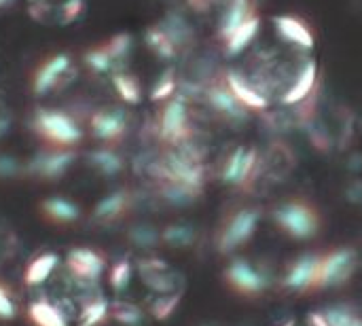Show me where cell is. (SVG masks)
<instances>
[{
  "instance_id": "1",
  "label": "cell",
  "mask_w": 362,
  "mask_h": 326,
  "mask_svg": "<svg viewBox=\"0 0 362 326\" xmlns=\"http://www.w3.org/2000/svg\"><path fill=\"white\" fill-rule=\"evenodd\" d=\"M32 132L47 149H76L83 142V127L66 110L38 108L32 115Z\"/></svg>"
},
{
  "instance_id": "2",
  "label": "cell",
  "mask_w": 362,
  "mask_h": 326,
  "mask_svg": "<svg viewBox=\"0 0 362 326\" xmlns=\"http://www.w3.org/2000/svg\"><path fill=\"white\" fill-rule=\"evenodd\" d=\"M274 221L295 240H310L320 231V214L301 199L278 206L274 210Z\"/></svg>"
},
{
  "instance_id": "3",
  "label": "cell",
  "mask_w": 362,
  "mask_h": 326,
  "mask_svg": "<svg viewBox=\"0 0 362 326\" xmlns=\"http://www.w3.org/2000/svg\"><path fill=\"white\" fill-rule=\"evenodd\" d=\"M78 157L76 149H42L25 161V178L55 182L74 165Z\"/></svg>"
},
{
  "instance_id": "4",
  "label": "cell",
  "mask_w": 362,
  "mask_h": 326,
  "mask_svg": "<svg viewBox=\"0 0 362 326\" xmlns=\"http://www.w3.org/2000/svg\"><path fill=\"white\" fill-rule=\"evenodd\" d=\"M72 76H76L74 62L68 53H55L47 57L32 74V91L34 95L42 98L53 91H62Z\"/></svg>"
},
{
  "instance_id": "5",
  "label": "cell",
  "mask_w": 362,
  "mask_h": 326,
  "mask_svg": "<svg viewBox=\"0 0 362 326\" xmlns=\"http://www.w3.org/2000/svg\"><path fill=\"white\" fill-rule=\"evenodd\" d=\"M157 134L168 146H176L191 138V123H189V106L187 98L176 93L168 100L157 119Z\"/></svg>"
},
{
  "instance_id": "6",
  "label": "cell",
  "mask_w": 362,
  "mask_h": 326,
  "mask_svg": "<svg viewBox=\"0 0 362 326\" xmlns=\"http://www.w3.org/2000/svg\"><path fill=\"white\" fill-rule=\"evenodd\" d=\"M87 129L100 144L117 146L129 132V112L125 108H98L87 119Z\"/></svg>"
},
{
  "instance_id": "7",
  "label": "cell",
  "mask_w": 362,
  "mask_h": 326,
  "mask_svg": "<svg viewBox=\"0 0 362 326\" xmlns=\"http://www.w3.org/2000/svg\"><path fill=\"white\" fill-rule=\"evenodd\" d=\"M356 265H358V257L354 248L333 250L320 261L316 289H337V286L348 284L356 272Z\"/></svg>"
},
{
  "instance_id": "8",
  "label": "cell",
  "mask_w": 362,
  "mask_h": 326,
  "mask_svg": "<svg viewBox=\"0 0 362 326\" xmlns=\"http://www.w3.org/2000/svg\"><path fill=\"white\" fill-rule=\"evenodd\" d=\"M106 257L93 248H72L66 255V274L83 286H93L106 272Z\"/></svg>"
},
{
  "instance_id": "9",
  "label": "cell",
  "mask_w": 362,
  "mask_h": 326,
  "mask_svg": "<svg viewBox=\"0 0 362 326\" xmlns=\"http://www.w3.org/2000/svg\"><path fill=\"white\" fill-rule=\"evenodd\" d=\"M259 221H261L259 210L246 208V210L235 212L229 219V223L225 225V229L221 231V238H218L221 252H231V250L240 248L242 244H246L255 235V231L259 227Z\"/></svg>"
},
{
  "instance_id": "10",
  "label": "cell",
  "mask_w": 362,
  "mask_h": 326,
  "mask_svg": "<svg viewBox=\"0 0 362 326\" xmlns=\"http://www.w3.org/2000/svg\"><path fill=\"white\" fill-rule=\"evenodd\" d=\"M204 98H206L208 106H210L216 115L225 117L229 123H244L246 117H248V108L231 93V89L227 87L225 78L218 81V83L208 85V87L204 89Z\"/></svg>"
},
{
  "instance_id": "11",
  "label": "cell",
  "mask_w": 362,
  "mask_h": 326,
  "mask_svg": "<svg viewBox=\"0 0 362 326\" xmlns=\"http://www.w3.org/2000/svg\"><path fill=\"white\" fill-rule=\"evenodd\" d=\"M274 30L278 34V38L286 45L299 47L301 51H312L316 45L314 32L310 30V25L295 15H276L274 19Z\"/></svg>"
},
{
  "instance_id": "12",
  "label": "cell",
  "mask_w": 362,
  "mask_h": 326,
  "mask_svg": "<svg viewBox=\"0 0 362 326\" xmlns=\"http://www.w3.org/2000/svg\"><path fill=\"white\" fill-rule=\"evenodd\" d=\"M38 214L42 216L45 223H49L53 227H70L83 219V210L78 208V204H74L72 199L62 197V195L40 199Z\"/></svg>"
},
{
  "instance_id": "13",
  "label": "cell",
  "mask_w": 362,
  "mask_h": 326,
  "mask_svg": "<svg viewBox=\"0 0 362 326\" xmlns=\"http://www.w3.org/2000/svg\"><path fill=\"white\" fill-rule=\"evenodd\" d=\"M134 206V193L127 189L112 191L104 199H100L91 210V221L95 225H115L119 223Z\"/></svg>"
},
{
  "instance_id": "14",
  "label": "cell",
  "mask_w": 362,
  "mask_h": 326,
  "mask_svg": "<svg viewBox=\"0 0 362 326\" xmlns=\"http://www.w3.org/2000/svg\"><path fill=\"white\" fill-rule=\"evenodd\" d=\"M225 83L231 89V93L248 108V110H267L269 108V98L240 70L229 68L225 72Z\"/></svg>"
},
{
  "instance_id": "15",
  "label": "cell",
  "mask_w": 362,
  "mask_h": 326,
  "mask_svg": "<svg viewBox=\"0 0 362 326\" xmlns=\"http://www.w3.org/2000/svg\"><path fill=\"white\" fill-rule=\"evenodd\" d=\"M316 83H318V62L310 57L299 68V72H297L295 81L291 83V87L280 95V104H284V106H299V104L308 102V98L312 95Z\"/></svg>"
},
{
  "instance_id": "16",
  "label": "cell",
  "mask_w": 362,
  "mask_h": 326,
  "mask_svg": "<svg viewBox=\"0 0 362 326\" xmlns=\"http://www.w3.org/2000/svg\"><path fill=\"white\" fill-rule=\"evenodd\" d=\"M227 280L242 295H259L269 286L267 276L248 261H233L227 269Z\"/></svg>"
},
{
  "instance_id": "17",
  "label": "cell",
  "mask_w": 362,
  "mask_h": 326,
  "mask_svg": "<svg viewBox=\"0 0 362 326\" xmlns=\"http://www.w3.org/2000/svg\"><path fill=\"white\" fill-rule=\"evenodd\" d=\"M320 261H322V257H318V255H303L301 259H297L293 263V267L288 269L286 278H284V286L291 289V291L316 289Z\"/></svg>"
},
{
  "instance_id": "18",
  "label": "cell",
  "mask_w": 362,
  "mask_h": 326,
  "mask_svg": "<svg viewBox=\"0 0 362 326\" xmlns=\"http://www.w3.org/2000/svg\"><path fill=\"white\" fill-rule=\"evenodd\" d=\"M257 0H227V6L221 15V23H218V38L225 42L242 23H246L250 17L257 15L255 11Z\"/></svg>"
},
{
  "instance_id": "19",
  "label": "cell",
  "mask_w": 362,
  "mask_h": 326,
  "mask_svg": "<svg viewBox=\"0 0 362 326\" xmlns=\"http://www.w3.org/2000/svg\"><path fill=\"white\" fill-rule=\"evenodd\" d=\"M87 163L89 168H93L100 176H106V178H112V176H119L125 168V159L117 153L115 146H95L93 151L87 153Z\"/></svg>"
},
{
  "instance_id": "20",
  "label": "cell",
  "mask_w": 362,
  "mask_h": 326,
  "mask_svg": "<svg viewBox=\"0 0 362 326\" xmlns=\"http://www.w3.org/2000/svg\"><path fill=\"white\" fill-rule=\"evenodd\" d=\"M57 267H59V255L57 252H40L38 257H34L25 265V269H23V284L30 286V289L42 286L53 276V272Z\"/></svg>"
},
{
  "instance_id": "21",
  "label": "cell",
  "mask_w": 362,
  "mask_h": 326,
  "mask_svg": "<svg viewBox=\"0 0 362 326\" xmlns=\"http://www.w3.org/2000/svg\"><path fill=\"white\" fill-rule=\"evenodd\" d=\"M25 318L30 326H68L66 314L51 301L36 299L28 305Z\"/></svg>"
},
{
  "instance_id": "22",
  "label": "cell",
  "mask_w": 362,
  "mask_h": 326,
  "mask_svg": "<svg viewBox=\"0 0 362 326\" xmlns=\"http://www.w3.org/2000/svg\"><path fill=\"white\" fill-rule=\"evenodd\" d=\"M261 23H263V19H261L259 15H255V17H250L246 23H242V25L225 40V53H227L229 57H235V55H240L244 49H248V47L252 45V40L257 38V34H259V30H261Z\"/></svg>"
},
{
  "instance_id": "23",
  "label": "cell",
  "mask_w": 362,
  "mask_h": 326,
  "mask_svg": "<svg viewBox=\"0 0 362 326\" xmlns=\"http://www.w3.org/2000/svg\"><path fill=\"white\" fill-rule=\"evenodd\" d=\"M144 42H146V47H148L159 59L170 62V59H174V57L178 55L176 45L172 42V38L168 36V32H165L159 23L146 28V32H144Z\"/></svg>"
},
{
  "instance_id": "24",
  "label": "cell",
  "mask_w": 362,
  "mask_h": 326,
  "mask_svg": "<svg viewBox=\"0 0 362 326\" xmlns=\"http://www.w3.org/2000/svg\"><path fill=\"white\" fill-rule=\"evenodd\" d=\"M110 81H112V87H115L117 95L125 104H138L142 100V85H140L136 74H132L127 70H117V72H112Z\"/></svg>"
},
{
  "instance_id": "25",
  "label": "cell",
  "mask_w": 362,
  "mask_h": 326,
  "mask_svg": "<svg viewBox=\"0 0 362 326\" xmlns=\"http://www.w3.org/2000/svg\"><path fill=\"white\" fill-rule=\"evenodd\" d=\"M159 25L168 32V36L172 38L178 51L193 42V30L180 15H168L163 21H159Z\"/></svg>"
},
{
  "instance_id": "26",
  "label": "cell",
  "mask_w": 362,
  "mask_h": 326,
  "mask_svg": "<svg viewBox=\"0 0 362 326\" xmlns=\"http://www.w3.org/2000/svg\"><path fill=\"white\" fill-rule=\"evenodd\" d=\"M83 64H85L93 74H108V72L112 74V72L119 70L117 64H115V59H112V55L108 53V49H106L104 42L91 47V49L83 55Z\"/></svg>"
},
{
  "instance_id": "27",
  "label": "cell",
  "mask_w": 362,
  "mask_h": 326,
  "mask_svg": "<svg viewBox=\"0 0 362 326\" xmlns=\"http://www.w3.org/2000/svg\"><path fill=\"white\" fill-rule=\"evenodd\" d=\"M106 320H110V303L104 297H95L83 305L78 326H102Z\"/></svg>"
},
{
  "instance_id": "28",
  "label": "cell",
  "mask_w": 362,
  "mask_h": 326,
  "mask_svg": "<svg viewBox=\"0 0 362 326\" xmlns=\"http://www.w3.org/2000/svg\"><path fill=\"white\" fill-rule=\"evenodd\" d=\"M195 229L189 225H170L161 231V242L172 246V248H187L191 244H195Z\"/></svg>"
},
{
  "instance_id": "29",
  "label": "cell",
  "mask_w": 362,
  "mask_h": 326,
  "mask_svg": "<svg viewBox=\"0 0 362 326\" xmlns=\"http://www.w3.org/2000/svg\"><path fill=\"white\" fill-rule=\"evenodd\" d=\"M244 157H246V149L238 146L225 161V170H223V180L227 185H244Z\"/></svg>"
},
{
  "instance_id": "30",
  "label": "cell",
  "mask_w": 362,
  "mask_h": 326,
  "mask_svg": "<svg viewBox=\"0 0 362 326\" xmlns=\"http://www.w3.org/2000/svg\"><path fill=\"white\" fill-rule=\"evenodd\" d=\"M104 45H106L108 53L112 55V59H115L117 68H119V70H125V68H123V64H125V59L129 57L132 47H134L132 36H129V34H125V32H121V34H115L112 38H108Z\"/></svg>"
},
{
  "instance_id": "31",
  "label": "cell",
  "mask_w": 362,
  "mask_h": 326,
  "mask_svg": "<svg viewBox=\"0 0 362 326\" xmlns=\"http://www.w3.org/2000/svg\"><path fill=\"white\" fill-rule=\"evenodd\" d=\"M178 93V81L174 70H165L153 85L151 89V100L153 102H168Z\"/></svg>"
},
{
  "instance_id": "32",
  "label": "cell",
  "mask_w": 362,
  "mask_h": 326,
  "mask_svg": "<svg viewBox=\"0 0 362 326\" xmlns=\"http://www.w3.org/2000/svg\"><path fill=\"white\" fill-rule=\"evenodd\" d=\"M110 318L123 326H140L144 320L142 312L134 303H127V301L110 303Z\"/></svg>"
},
{
  "instance_id": "33",
  "label": "cell",
  "mask_w": 362,
  "mask_h": 326,
  "mask_svg": "<svg viewBox=\"0 0 362 326\" xmlns=\"http://www.w3.org/2000/svg\"><path fill=\"white\" fill-rule=\"evenodd\" d=\"M132 276H134V265L127 259L117 261L110 267V274H108V280H110L112 291H117V293L125 291L129 286V282H132Z\"/></svg>"
},
{
  "instance_id": "34",
  "label": "cell",
  "mask_w": 362,
  "mask_h": 326,
  "mask_svg": "<svg viewBox=\"0 0 362 326\" xmlns=\"http://www.w3.org/2000/svg\"><path fill=\"white\" fill-rule=\"evenodd\" d=\"M325 316L331 322V326H362V316L350 308H341V305L329 308L325 312Z\"/></svg>"
},
{
  "instance_id": "35",
  "label": "cell",
  "mask_w": 362,
  "mask_h": 326,
  "mask_svg": "<svg viewBox=\"0 0 362 326\" xmlns=\"http://www.w3.org/2000/svg\"><path fill=\"white\" fill-rule=\"evenodd\" d=\"M15 178H25V161L0 153V180H15Z\"/></svg>"
},
{
  "instance_id": "36",
  "label": "cell",
  "mask_w": 362,
  "mask_h": 326,
  "mask_svg": "<svg viewBox=\"0 0 362 326\" xmlns=\"http://www.w3.org/2000/svg\"><path fill=\"white\" fill-rule=\"evenodd\" d=\"M129 240L138 248H151V246H157L161 242V231H157L148 225H138L129 231Z\"/></svg>"
},
{
  "instance_id": "37",
  "label": "cell",
  "mask_w": 362,
  "mask_h": 326,
  "mask_svg": "<svg viewBox=\"0 0 362 326\" xmlns=\"http://www.w3.org/2000/svg\"><path fill=\"white\" fill-rule=\"evenodd\" d=\"M83 8H85V4H83V0H64L59 6H57V11H55V23H59V25H70V23H74L81 15H83Z\"/></svg>"
},
{
  "instance_id": "38",
  "label": "cell",
  "mask_w": 362,
  "mask_h": 326,
  "mask_svg": "<svg viewBox=\"0 0 362 326\" xmlns=\"http://www.w3.org/2000/svg\"><path fill=\"white\" fill-rule=\"evenodd\" d=\"M17 318V303L13 297V289L0 282V322H11Z\"/></svg>"
},
{
  "instance_id": "39",
  "label": "cell",
  "mask_w": 362,
  "mask_h": 326,
  "mask_svg": "<svg viewBox=\"0 0 362 326\" xmlns=\"http://www.w3.org/2000/svg\"><path fill=\"white\" fill-rule=\"evenodd\" d=\"M178 303H180V297L178 295H161L151 305V312H153V316L157 320H168L174 314V310L178 308Z\"/></svg>"
},
{
  "instance_id": "40",
  "label": "cell",
  "mask_w": 362,
  "mask_h": 326,
  "mask_svg": "<svg viewBox=\"0 0 362 326\" xmlns=\"http://www.w3.org/2000/svg\"><path fill=\"white\" fill-rule=\"evenodd\" d=\"M11 123H13L11 115L6 110H0V140L11 132Z\"/></svg>"
},
{
  "instance_id": "41",
  "label": "cell",
  "mask_w": 362,
  "mask_h": 326,
  "mask_svg": "<svg viewBox=\"0 0 362 326\" xmlns=\"http://www.w3.org/2000/svg\"><path fill=\"white\" fill-rule=\"evenodd\" d=\"M308 322H310V326H331V322L327 320V316H325L322 312L310 314V316H308Z\"/></svg>"
},
{
  "instance_id": "42",
  "label": "cell",
  "mask_w": 362,
  "mask_h": 326,
  "mask_svg": "<svg viewBox=\"0 0 362 326\" xmlns=\"http://www.w3.org/2000/svg\"><path fill=\"white\" fill-rule=\"evenodd\" d=\"M6 4H11V0H0V8H4Z\"/></svg>"
},
{
  "instance_id": "43",
  "label": "cell",
  "mask_w": 362,
  "mask_h": 326,
  "mask_svg": "<svg viewBox=\"0 0 362 326\" xmlns=\"http://www.w3.org/2000/svg\"><path fill=\"white\" fill-rule=\"evenodd\" d=\"M30 4H38V2H49V0H28Z\"/></svg>"
},
{
  "instance_id": "44",
  "label": "cell",
  "mask_w": 362,
  "mask_h": 326,
  "mask_svg": "<svg viewBox=\"0 0 362 326\" xmlns=\"http://www.w3.org/2000/svg\"><path fill=\"white\" fill-rule=\"evenodd\" d=\"M282 326H295V320H288V322H284Z\"/></svg>"
}]
</instances>
